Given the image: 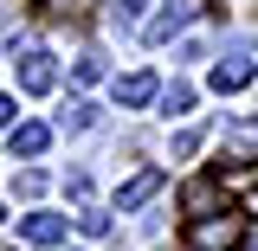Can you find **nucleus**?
<instances>
[{
  "mask_svg": "<svg viewBox=\"0 0 258 251\" xmlns=\"http://www.w3.org/2000/svg\"><path fill=\"white\" fill-rule=\"evenodd\" d=\"M239 213H207V219H194L187 225V251H232L239 245Z\"/></svg>",
  "mask_w": 258,
  "mask_h": 251,
  "instance_id": "nucleus-1",
  "label": "nucleus"
},
{
  "mask_svg": "<svg viewBox=\"0 0 258 251\" xmlns=\"http://www.w3.org/2000/svg\"><path fill=\"white\" fill-rule=\"evenodd\" d=\"M13 71H20V91H32V97H45L58 84V64H52V52H39V45L13 52Z\"/></svg>",
  "mask_w": 258,
  "mask_h": 251,
  "instance_id": "nucleus-2",
  "label": "nucleus"
},
{
  "mask_svg": "<svg viewBox=\"0 0 258 251\" xmlns=\"http://www.w3.org/2000/svg\"><path fill=\"white\" fill-rule=\"evenodd\" d=\"M187 20H194V0H168V13H155V20L142 26V39H149V45H168Z\"/></svg>",
  "mask_w": 258,
  "mask_h": 251,
  "instance_id": "nucleus-3",
  "label": "nucleus"
},
{
  "mask_svg": "<svg viewBox=\"0 0 258 251\" xmlns=\"http://www.w3.org/2000/svg\"><path fill=\"white\" fill-rule=\"evenodd\" d=\"M155 193H161V174L149 168V174H136V181H123V187H116V213H136V206H149Z\"/></svg>",
  "mask_w": 258,
  "mask_h": 251,
  "instance_id": "nucleus-4",
  "label": "nucleus"
},
{
  "mask_svg": "<svg viewBox=\"0 0 258 251\" xmlns=\"http://www.w3.org/2000/svg\"><path fill=\"white\" fill-rule=\"evenodd\" d=\"M155 91H161V84H155V71H129V77H116V103H123V110H142Z\"/></svg>",
  "mask_w": 258,
  "mask_h": 251,
  "instance_id": "nucleus-5",
  "label": "nucleus"
},
{
  "mask_svg": "<svg viewBox=\"0 0 258 251\" xmlns=\"http://www.w3.org/2000/svg\"><path fill=\"white\" fill-rule=\"evenodd\" d=\"M245 84H252V58H239V52H232V58H220V64H213V91H220V97L245 91Z\"/></svg>",
  "mask_w": 258,
  "mask_h": 251,
  "instance_id": "nucleus-6",
  "label": "nucleus"
},
{
  "mask_svg": "<svg viewBox=\"0 0 258 251\" xmlns=\"http://www.w3.org/2000/svg\"><path fill=\"white\" fill-rule=\"evenodd\" d=\"M20 238H26V245H58L64 219H58V213H26V219H20Z\"/></svg>",
  "mask_w": 258,
  "mask_h": 251,
  "instance_id": "nucleus-7",
  "label": "nucleus"
},
{
  "mask_svg": "<svg viewBox=\"0 0 258 251\" xmlns=\"http://www.w3.org/2000/svg\"><path fill=\"white\" fill-rule=\"evenodd\" d=\"M7 142H13V155H26V161H32V155H45V148H52V129H45V123H20Z\"/></svg>",
  "mask_w": 258,
  "mask_h": 251,
  "instance_id": "nucleus-8",
  "label": "nucleus"
},
{
  "mask_svg": "<svg viewBox=\"0 0 258 251\" xmlns=\"http://www.w3.org/2000/svg\"><path fill=\"white\" fill-rule=\"evenodd\" d=\"M91 123H97V103H84V97H78V103H71V110L58 116V129H64V135H84Z\"/></svg>",
  "mask_w": 258,
  "mask_h": 251,
  "instance_id": "nucleus-9",
  "label": "nucleus"
},
{
  "mask_svg": "<svg viewBox=\"0 0 258 251\" xmlns=\"http://www.w3.org/2000/svg\"><path fill=\"white\" fill-rule=\"evenodd\" d=\"M142 7H149V0H110V26L136 32V26H142Z\"/></svg>",
  "mask_w": 258,
  "mask_h": 251,
  "instance_id": "nucleus-10",
  "label": "nucleus"
},
{
  "mask_svg": "<svg viewBox=\"0 0 258 251\" xmlns=\"http://www.w3.org/2000/svg\"><path fill=\"white\" fill-rule=\"evenodd\" d=\"M213 193H220V181H207V174H200V181L187 187V213H194V219H207V206H213Z\"/></svg>",
  "mask_w": 258,
  "mask_h": 251,
  "instance_id": "nucleus-11",
  "label": "nucleus"
},
{
  "mask_svg": "<svg viewBox=\"0 0 258 251\" xmlns=\"http://www.w3.org/2000/svg\"><path fill=\"white\" fill-rule=\"evenodd\" d=\"M161 110H168V116H187L194 110V84H168V91H161Z\"/></svg>",
  "mask_w": 258,
  "mask_h": 251,
  "instance_id": "nucleus-12",
  "label": "nucleus"
},
{
  "mask_svg": "<svg viewBox=\"0 0 258 251\" xmlns=\"http://www.w3.org/2000/svg\"><path fill=\"white\" fill-rule=\"evenodd\" d=\"M71 71H78V84H97V77H103V58H97V52H84Z\"/></svg>",
  "mask_w": 258,
  "mask_h": 251,
  "instance_id": "nucleus-13",
  "label": "nucleus"
},
{
  "mask_svg": "<svg viewBox=\"0 0 258 251\" xmlns=\"http://www.w3.org/2000/svg\"><path fill=\"white\" fill-rule=\"evenodd\" d=\"M13 193H20V200H39V193H45V174H20Z\"/></svg>",
  "mask_w": 258,
  "mask_h": 251,
  "instance_id": "nucleus-14",
  "label": "nucleus"
},
{
  "mask_svg": "<svg viewBox=\"0 0 258 251\" xmlns=\"http://www.w3.org/2000/svg\"><path fill=\"white\" fill-rule=\"evenodd\" d=\"M78 225H84L91 238H103V232H110V213H97V206H91V213H78Z\"/></svg>",
  "mask_w": 258,
  "mask_h": 251,
  "instance_id": "nucleus-15",
  "label": "nucleus"
},
{
  "mask_svg": "<svg viewBox=\"0 0 258 251\" xmlns=\"http://www.w3.org/2000/svg\"><path fill=\"white\" fill-rule=\"evenodd\" d=\"M39 7H45V13H71L78 0H39Z\"/></svg>",
  "mask_w": 258,
  "mask_h": 251,
  "instance_id": "nucleus-16",
  "label": "nucleus"
},
{
  "mask_svg": "<svg viewBox=\"0 0 258 251\" xmlns=\"http://www.w3.org/2000/svg\"><path fill=\"white\" fill-rule=\"evenodd\" d=\"M7 123H13V97H0V129H7Z\"/></svg>",
  "mask_w": 258,
  "mask_h": 251,
  "instance_id": "nucleus-17",
  "label": "nucleus"
},
{
  "mask_svg": "<svg viewBox=\"0 0 258 251\" xmlns=\"http://www.w3.org/2000/svg\"><path fill=\"white\" fill-rule=\"evenodd\" d=\"M252 251H258V238H252Z\"/></svg>",
  "mask_w": 258,
  "mask_h": 251,
  "instance_id": "nucleus-18",
  "label": "nucleus"
},
{
  "mask_svg": "<svg viewBox=\"0 0 258 251\" xmlns=\"http://www.w3.org/2000/svg\"><path fill=\"white\" fill-rule=\"evenodd\" d=\"M0 219H7V213H0Z\"/></svg>",
  "mask_w": 258,
  "mask_h": 251,
  "instance_id": "nucleus-19",
  "label": "nucleus"
}]
</instances>
